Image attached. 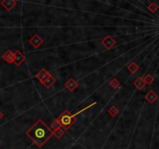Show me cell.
Here are the masks:
<instances>
[{
    "instance_id": "5bb4252c",
    "label": "cell",
    "mask_w": 159,
    "mask_h": 149,
    "mask_svg": "<svg viewBox=\"0 0 159 149\" xmlns=\"http://www.w3.org/2000/svg\"><path fill=\"white\" fill-rule=\"evenodd\" d=\"M127 68H128V70L130 71L132 74H135L138 72L139 69H140V67H139V65L136 62H131L128 65Z\"/></svg>"
},
{
    "instance_id": "7a4b0ae2",
    "label": "cell",
    "mask_w": 159,
    "mask_h": 149,
    "mask_svg": "<svg viewBox=\"0 0 159 149\" xmlns=\"http://www.w3.org/2000/svg\"><path fill=\"white\" fill-rule=\"evenodd\" d=\"M26 135L40 147L44 145L54 135L53 131L41 119H39L29 130H26Z\"/></svg>"
},
{
    "instance_id": "3957f363",
    "label": "cell",
    "mask_w": 159,
    "mask_h": 149,
    "mask_svg": "<svg viewBox=\"0 0 159 149\" xmlns=\"http://www.w3.org/2000/svg\"><path fill=\"white\" fill-rule=\"evenodd\" d=\"M60 122H61V124L62 126V127H64V130H67V129L70 128L71 127H72L73 124L75 123V122L76 121L75 116L71 114V113L68 110H64L62 114H61L59 117Z\"/></svg>"
},
{
    "instance_id": "277c9868",
    "label": "cell",
    "mask_w": 159,
    "mask_h": 149,
    "mask_svg": "<svg viewBox=\"0 0 159 149\" xmlns=\"http://www.w3.org/2000/svg\"><path fill=\"white\" fill-rule=\"evenodd\" d=\"M101 43L106 48L107 50H109L112 48L116 43V40L113 39V37H111L110 35H107L101 41Z\"/></svg>"
},
{
    "instance_id": "7c38bea8",
    "label": "cell",
    "mask_w": 159,
    "mask_h": 149,
    "mask_svg": "<svg viewBox=\"0 0 159 149\" xmlns=\"http://www.w3.org/2000/svg\"><path fill=\"white\" fill-rule=\"evenodd\" d=\"M49 75H50V73H49L46 69L42 68L41 70H40V72L36 75V78L42 83V82L44 81L45 79H47V77Z\"/></svg>"
},
{
    "instance_id": "30bf717a",
    "label": "cell",
    "mask_w": 159,
    "mask_h": 149,
    "mask_svg": "<svg viewBox=\"0 0 159 149\" xmlns=\"http://www.w3.org/2000/svg\"><path fill=\"white\" fill-rule=\"evenodd\" d=\"M2 58H3L4 61H5L6 62L8 63V64L13 63V61H14V53L12 52L11 50H8V51L3 55Z\"/></svg>"
},
{
    "instance_id": "ba28073f",
    "label": "cell",
    "mask_w": 159,
    "mask_h": 149,
    "mask_svg": "<svg viewBox=\"0 0 159 149\" xmlns=\"http://www.w3.org/2000/svg\"><path fill=\"white\" fill-rule=\"evenodd\" d=\"M16 1L15 0H2L1 2V5L7 10V11H10L11 10H13L16 5Z\"/></svg>"
},
{
    "instance_id": "2e32d148",
    "label": "cell",
    "mask_w": 159,
    "mask_h": 149,
    "mask_svg": "<svg viewBox=\"0 0 159 149\" xmlns=\"http://www.w3.org/2000/svg\"><path fill=\"white\" fill-rule=\"evenodd\" d=\"M108 113H109V114L111 116V117H115L118 114H119L120 110L119 109L116 107V106L113 105V106H112L109 110H108Z\"/></svg>"
},
{
    "instance_id": "d6986e66",
    "label": "cell",
    "mask_w": 159,
    "mask_h": 149,
    "mask_svg": "<svg viewBox=\"0 0 159 149\" xmlns=\"http://www.w3.org/2000/svg\"><path fill=\"white\" fill-rule=\"evenodd\" d=\"M109 84H110V85L113 89H117L118 87L120 86V81L118 80L117 79H116V78L112 79V80L110 81V82H109Z\"/></svg>"
},
{
    "instance_id": "6da1fadb",
    "label": "cell",
    "mask_w": 159,
    "mask_h": 149,
    "mask_svg": "<svg viewBox=\"0 0 159 149\" xmlns=\"http://www.w3.org/2000/svg\"><path fill=\"white\" fill-rule=\"evenodd\" d=\"M145 3V9L141 10V13H143L141 32L145 40L146 57L157 77L159 76V1Z\"/></svg>"
},
{
    "instance_id": "44dd1931",
    "label": "cell",
    "mask_w": 159,
    "mask_h": 149,
    "mask_svg": "<svg viewBox=\"0 0 159 149\" xmlns=\"http://www.w3.org/2000/svg\"><path fill=\"white\" fill-rule=\"evenodd\" d=\"M3 117H4V114H2V112H1V110H0V120H1Z\"/></svg>"
},
{
    "instance_id": "8992f818",
    "label": "cell",
    "mask_w": 159,
    "mask_h": 149,
    "mask_svg": "<svg viewBox=\"0 0 159 149\" xmlns=\"http://www.w3.org/2000/svg\"><path fill=\"white\" fill-rule=\"evenodd\" d=\"M25 60H26V56L22 52L16 50L14 52V61H13V63H15L16 66H19Z\"/></svg>"
},
{
    "instance_id": "ffe728a7",
    "label": "cell",
    "mask_w": 159,
    "mask_h": 149,
    "mask_svg": "<svg viewBox=\"0 0 159 149\" xmlns=\"http://www.w3.org/2000/svg\"><path fill=\"white\" fill-rule=\"evenodd\" d=\"M96 103H92V104H91V105H88V106H87V107H85V108H83V109L82 110H80V111H79V112L77 113V114H75V116H76V115H78V114H81V113H82L83 112V111H85V110H88V108H90V107H92V106H93L94 105H96Z\"/></svg>"
},
{
    "instance_id": "8fae6325",
    "label": "cell",
    "mask_w": 159,
    "mask_h": 149,
    "mask_svg": "<svg viewBox=\"0 0 159 149\" xmlns=\"http://www.w3.org/2000/svg\"><path fill=\"white\" fill-rule=\"evenodd\" d=\"M55 82H56V79L55 77H53L52 75L50 74L47 77V79H45L44 81L42 82V84L44 85V87H46L47 89H49L55 83Z\"/></svg>"
},
{
    "instance_id": "52a82bcc",
    "label": "cell",
    "mask_w": 159,
    "mask_h": 149,
    "mask_svg": "<svg viewBox=\"0 0 159 149\" xmlns=\"http://www.w3.org/2000/svg\"><path fill=\"white\" fill-rule=\"evenodd\" d=\"M78 86H79V83L73 78L69 79L64 83V87L67 89L70 92H74L78 88Z\"/></svg>"
},
{
    "instance_id": "5b68a950",
    "label": "cell",
    "mask_w": 159,
    "mask_h": 149,
    "mask_svg": "<svg viewBox=\"0 0 159 149\" xmlns=\"http://www.w3.org/2000/svg\"><path fill=\"white\" fill-rule=\"evenodd\" d=\"M29 43L34 47V48H38L40 45H42V43H43V40L40 36H39L38 34H34L29 40Z\"/></svg>"
},
{
    "instance_id": "ac0fdd59",
    "label": "cell",
    "mask_w": 159,
    "mask_h": 149,
    "mask_svg": "<svg viewBox=\"0 0 159 149\" xmlns=\"http://www.w3.org/2000/svg\"><path fill=\"white\" fill-rule=\"evenodd\" d=\"M53 135H55V136L56 137V138H58V139H61V138H62L63 136H64V129H62V128L58 129V130L53 131Z\"/></svg>"
},
{
    "instance_id": "9c48e42d",
    "label": "cell",
    "mask_w": 159,
    "mask_h": 149,
    "mask_svg": "<svg viewBox=\"0 0 159 149\" xmlns=\"http://www.w3.org/2000/svg\"><path fill=\"white\" fill-rule=\"evenodd\" d=\"M145 98L148 103L152 104V103H154V102L158 99V96H157V93H156L155 92H154L153 90H150V91L145 95Z\"/></svg>"
},
{
    "instance_id": "9a60e30c",
    "label": "cell",
    "mask_w": 159,
    "mask_h": 149,
    "mask_svg": "<svg viewBox=\"0 0 159 149\" xmlns=\"http://www.w3.org/2000/svg\"><path fill=\"white\" fill-rule=\"evenodd\" d=\"M61 127H62V126H61V122H60L59 119L57 118L56 120H55V121L51 123V125L50 128L52 131H55V130H58V129L61 128Z\"/></svg>"
},
{
    "instance_id": "e0dca14e",
    "label": "cell",
    "mask_w": 159,
    "mask_h": 149,
    "mask_svg": "<svg viewBox=\"0 0 159 149\" xmlns=\"http://www.w3.org/2000/svg\"><path fill=\"white\" fill-rule=\"evenodd\" d=\"M143 79L145 83L148 84V85H151L154 81V77L151 74H147L146 76H145V78H143Z\"/></svg>"
},
{
    "instance_id": "4fadbf2b",
    "label": "cell",
    "mask_w": 159,
    "mask_h": 149,
    "mask_svg": "<svg viewBox=\"0 0 159 149\" xmlns=\"http://www.w3.org/2000/svg\"><path fill=\"white\" fill-rule=\"evenodd\" d=\"M133 85H134V86L136 87L138 90H141L143 89L144 87L145 86L146 83H145V82L144 81L143 78L138 77L136 80L134 81V82H133Z\"/></svg>"
}]
</instances>
